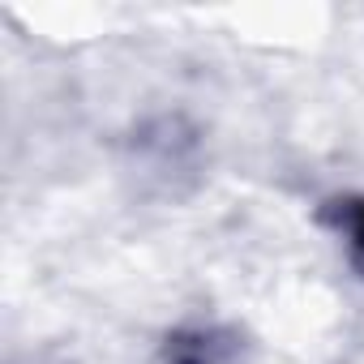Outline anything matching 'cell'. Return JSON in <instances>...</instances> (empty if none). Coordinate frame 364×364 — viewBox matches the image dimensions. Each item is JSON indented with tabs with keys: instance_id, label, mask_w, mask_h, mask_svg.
<instances>
[{
	"instance_id": "obj_1",
	"label": "cell",
	"mask_w": 364,
	"mask_h": 364,
	"mask_svg": "<svg viewBox=\"0 0 364 364\" xmlns=\"http://www.w3.org/2000/svg\"><path fill=\"white\" fill-rule=\"evenodd\" d=\"M236 343L228 330H180L167 338V364H232Z\"/></svg>"
},
{
	"instance_id": "obj_2",
	"label": "cell",
	"mask_w": 364,
	"mask_h": 364,
	"mask_svg": "<svg viewBox=\"0 0 364 364\" xmlns=\"http://www.w3.org/2000/svg\"><path fill=\"white\" fill-rule=\"evenodd\" d=\"M326 219H330V223H334V232L347 240L351 266L364 274V198H343V202H330V206H326Z\"/></svg>"
}]
</instances>
